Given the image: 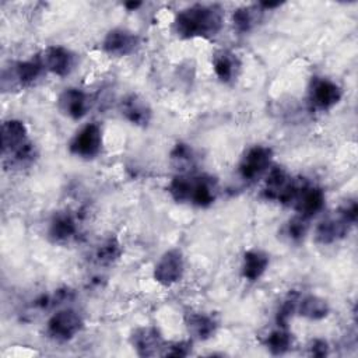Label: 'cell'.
Segmentation results:
<instances>
[{"instance_id":"6da1fadb","label":"cell","mask_w":358,"mask_h":358,"mask_svg":"<svg viewBox=\"0 0 358 358\" xmlns=\"http://www.w3.org/2000/svg\"><path fill=\"white\" fill-rule=\"evenodd\" d=\"M224 22L222 8L217 4H193L175 18V32L180 38H211L220 32Z\"/></svg>"},{"instance_id":"7a4b0ae2","label":"cell","mask_w":358,"mask_h":358,"mask_svg":"<svg viewBox=\"0 0 358 358\" xmlns=\"http://www.w3.org/2000/svg\"><path fill=\"white\" fill-rule=\"evenodd\" d=\"M299 180L292 179L281 166H273L264 180V194L270 200L289 204L294 200Z\"/></svg>"},{"instance_id":"3957f363","label":"cell","mask_w":358,"mask_h":358,"mask_svg":"<svg viewBox=\"0 0 358 358\" xmlns=\"http://www.w3.org/2000/svg\"><path fill=\"white\" fill-rule=\"evenodd\" d=\"M84 326L83 317L74 309H62L48 320V334L57 341H69L77 336Z\"/></svg>"},{"instance_id":"277c9868","label":"cell","mask_w":358,"mask_h":358,"mask_svg":"<svg viewBox=\"0 0 358 358\" xmlns=\"http://www.w3.org/2000/svg\"><path fill=\"white\" fill-rule=\"evenodd\" d=\"M70 152L80 158H94L102 148V130L96 123L85 124L69 144Z\"/></svg>"},{"instance_id":"5b68a950","label":"cell","mask_w":358,"mask_h":358,"mask_svg":"<svg viewBox=\"0 0 358 358\" xmlns=\"http://www.w3.org/2000/svg\"><path fill=\"white\" fill-rule=\"evenodd\" d=\"M291 206L299 213L301 217L310 218L324 207V193L320 187L310 185L305 179H299Z\"/></svg>"},{"instance_id":"8992f818","label":"cell","mask_w":358,"mask_h":358,"mask_svg":"<svg viewBox=\"0 0 358 358\" xmlns=\"http://www.w3.org/2000/svg\"><path fill=\"white\" fill-rule=\"evenodd\" d=\"M185 270L183 255L179 249L166 250L154 267V280L164 287H171L178 282Z\"/></svg>"},{"instance_id":"52a82bcc","label":"cell","mask_w":358,"mask_h":358,"mask_svg":"<svg viewBox=\"0 0 358 358\" xmlns=\"http://www.w3.org/2000/svg\"><path fill=\"white\" fill-rule=\"evenodd\" d=\"M273 151L270 147L255 145L242 157L238 171L245 180H253L266 172L271 164Z\"/></svg>"},{"instance_id":"ba28073f","label":"cell","mask_w":358,"mask_h":358,"mask_svg":"<svg viewBox=\"0 0 358 358\" xmlns=\"http://www.w3.org/2000/svg\"><path fill=\"white\" fill-rule=\"evenodd\" d=\"M138 45H140L138 35L126 28L110 29L102 42L103 50L108 55L117 56V57L133 53Z\"/></svg>"},{"instance_id":"9c48e42d","label":"cell","mask_w":358,"mask_h":358,"mask_svg":"<svg viewBox=\"0 0 358 358\" xmlns=\"http://www.w3.org/2000/svg\"><path fill=\"white\" fill-rule=\"evenodd\" d=\"M341 95V88L327 78H315L309 90L310 103L319 110L333 108L336 103L340 102Z\"/></svg>"},{"instance_id":"30bf717a","label":"cell","mask_w":358,"mask_h":358,"mask_svg":"<svg viewBox=\"0 0 358 358\" xmlns=\"http://www.w3.org/2000/svg\"><path fill=\"white\" fill-rule=\"evenodd\" d=\"M131 344L140 357L162 355L165 348L161 333L151 326L136 329L131 334Z\"/></svg>"},{"instance_id":"8fae6325","label":"cell","mask_w":358,"mask_h":358,"mask_svg":"<svg viewBox=\"0 0 358 358\" xmlns=\"http://www.w3.org/2000/svg\"><path fill=\"white\" fill-rule=\"evenodd\" d=\"M57 106L60 112L70 119L78 120L84 117L91 106L90 96L78 88H66L57 99Z\"/></svg>"},{"instance_id":"7c38bea8","label":"cell","mask_w":358,"mask_h":358,"mask_svg":"<svg viewBox=\"0 0 358 358\" xmlns=\"http://www.w3.org/2000/svg\"><path fill=\"white\" fill-rule=\"evenodd\" d=\"M42 63L45 66V70L59 76L64 77L67 76L74 66V55L63 48V46H49L46 48L41 55Z\"/></svg>"},{"instance_id":"4fadbf2b","label":"cell","mask_w":358,"mask_h":358,"mask_svg":"<svg viewBox=\"0 0 358 358\" xmlns=\"http://www.w3.org/2000/svg\"><path fill=\"white\" fill-rule=\"evenodd\" d=\"M29 143L28 131L25 124L21 120L10 119L6 120L1 126V148L3 154L13 155L24 145Z\"/></svg>"},{"instance_id":"5bb4252c","label":"cell","mask_w":358,"mask_h":358,"mask_svg":"<svg viewBox=\"0 0 358 358\" xmlns=\"http://www.w3.org/2000/svg\"><path fill=\"white\" fill-rule=\"evenodd\" d=\"M120 112L131 124L136 126H147L152 115L148 102L137 94H129L122 99Z\"/></svg>"},{"instance_id":"9a60e30c","label":"cell","mask_w":358,"mask_h":358,"mask_svg":"<svg viewBox=\"0 0 358 358\" xmlns=\"http://www.w3.org/2000/svg\"><path fill=\"white\" fill-rule=\"evenodd\" d=\"M352 224H350L345 218H343L338 213L337 217H330L327 220H323L319 222L315 231L316 242L322 245L333 243L341 238H344Z\"/></svg>"},{"instance_id":"2e32d148","label":"cell","mask_w":358,"mask_h":358,"mask_svg":"<svg viewBox=\"0 0 358 358\" xmlns=\"http://www.w3.org/2000/svg\"><path fill=\"white\" fill-rule=\"evenodd\" d=\"M215 200V183L207 176H192L189 203L197 207H208Z\"/></svg>"},{"instance_id":"e0dca14e","label":"cell","mask_w":358,"mask_h":358,"mask_svg":"<svg viewBox=\"0 0 358 358\" xmlns=\"http://www.w3.org/2000/svg\"><path fill=\"white\" fill-rule=\"evenodd\" d=\"M268 267V256L257 249L248 250L242 259V275L249 281L259 280Z\"/></svg>"},{"instance_id":"ac0fdd59","label":"cell","mask_w":358,"mask_h":358,"mask_svg":"<svg viewBox=\"0 0 358 358\" xmlns=\"http://www.w3.org/2000/svg\"><path fill=\"white\" fill-rule=\"evenodd\" d=\"M43 71H45V66L42 63V59L41 56H36V57L15 63L11 70V76L20 85H29L35 80H38Z\"/></svg>"},{"instance_id":"d6986e66","label":"cell","mask_w":358,"mask_h":358,"mask_svg":"<svg viewBox=\"0 0 358 358\" xmlns=\"http://www.w3.org/2000/svg\"><path fill=\"white\" fill-rule=\"evenodd\" d=\"M77 232V224L71 214L56 213L49 225V235L55 242H66Z\"/></svg>"},{"instance_id":"ffe728a7","label":"cell","mask_w":358,"mask_h":358,"mask_svg":"<svg viewBox=\"0 0 358 358\" xmlns=\"http://www.w3.org/2000/svg\"><path fill=\"white\" fill-rule=\"evenodd\" d=\"M296 313L309 320H320L329 315V305L323 298L308 295L298 299Z\"/></svg>"},{"instance_id":"44dd1931","label":"cell","mask_w":358,"mask_h":358,"mask_svg":"<svg viewBox=\"0 0 358 358\" xmlns=\"http://www.w3.org/2000/svg\"><path fill=\"white\" fill-rule=\"evenodd\" d=\"M186 326L190 334L199 340H207L213 337L217 330V322L204 313H189L186 316Z\"/></svg>"},{"instance_id":"7402d4cb","label":"cell","mask_w":358,"mask_h":358,"mask_svg":"<svg viewBox=\"0 0 358 358\" xmlns=\"http://www.w3.org/2000/svg\"><path fill=\"white\" fill-rule=\"evenodd\" d=\"M213 67H214L217 77L221 81L228 83V81L234 80V77L236 76V71L239 69V62L234 53L222 50L214 56Z\"/></svg>"},{"instance_id":"603a6c76","label":"cell","mask_w":358,"mask_h":358,"mask_svg":"<svg viewBox=\"0 0 358 358\" xmlns=\"http://www.w3.org/2000/svg\"><path fill=\"white\" fill-rule=\"evenodd\" d=\"M267 350L274 355L285 354L292 345V334L287 330V327H280L273 330L266 338Z\"/></svg>"},{"instance_id":"cb8c5ba5","label":"cell","mask_w":358,"mask_h":358,"mask_svg":"<svg viewBox=\"0 0 358 358\" xmlns=\"http://www.w3.org/2000/svg\"><path fill=\"white\" fill-rule=\"evenodd\" d=\"M259 13L256 7H241L234 11L232 14V22L236 31L239 32H249L257 22Z\"/></svg>"},{"instance_id":"d4e9b609","label":"cell","mask_w":358,"mask_h":358,"mask_svg":"<svg viewBox=\"0 0 358 358\" xmlns=\"http://www.w3.org/2000/svg\"><path fill=\"white\" fill-rule=\"evenodd\" d=\"M120 255H122L120 243L115 238H109L102 245H99V248L95 252V259L99 264L108 266L116 262Z\"/></svg>"},{"instance_id":"484cf974","label":"cell","mask_w":358,"mask_h":358,"mask_svg":"<svg viewBox=\"0 0 358 358\" xmlns=\"http://www.w3.org/2000/svg\"><path fill=\"white\" fill-rule=\"evenodd\" d=\"M190 185H192V176L178 175L171 180L168 186V192L175 201L185 203V201H189Z\"/></svg>"},{"instance_id":"4316f807","label":"cell","mask_w":358,"mask_h":358,"mask_svg":"<svg viewBox=\"0 0 358 358\" xmlns=\"http://www.w3.org/2000/svg\"><path fill=\"white\" fill-rule=\"evenodd\" d=\"M171 159L180 169H186L193 165V151L187 144L178 143L171 152Z\"/></svg>"},{"instance_id":"83f0119b","label":"cell","mask_w":358,"mask_h":358,"mask_svg":"<svg viewBox=\"0 0 358 358\" xmlns=\"http://www.w3.org/2000/svg\"><path fill=\"white\" fill-rule=\"evenodd\" d=\"M306 231H308V218L301 215L292 218L285 227L287 236L294 242H299L301 239H303V236L306 235Z\"/></svg>"},{"instance_id":"f1b7e54d","label":"cell","mask_w":358,"mask_h":358,"mask_svg":"<svg viewBox=\"0 0 358 358\" xmlns=\"http://www.w3.org/2000/svg\"><path fill=\"white\" fill-rule=\"evenodd\" d=\"M192 350V343L189 341H178L169 345H165L162 355L164 357H186Z\"/></svg>"},{"instance_id":"f546056e","label":"cell","mask_w":358,"mask_h":358,"mask_svg":"<svg viewBox=\"0 0 358 358\" xmlns=\"http://www.w3.org/2000/svg\"><path fill=\"white\" fill-rule=\"evenodd\" d=\"M327 351H329V347H327V343L324 340L316 338V340L312 341L310 354L313 357H324V355H327Z\"/></svg>"},{"instance_id":"4dcf8cb0","label":"cell","mask_w":358,"mask_h":358,"mask_svg":"<svg viewBox=\"0 0 358 358\" xmlns=\"http://www.w3.org/2000/svg\"><path fill=\"white\" fill-rule=\"evenodd\" d=\"M124 6H126V8H129V10H136L137 7L141 6V3H138V1H136V3H134V1H130V3H126Z\"/></svg>"}]
</instances>
